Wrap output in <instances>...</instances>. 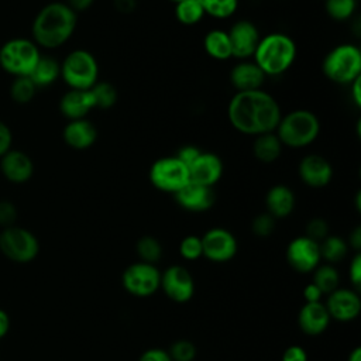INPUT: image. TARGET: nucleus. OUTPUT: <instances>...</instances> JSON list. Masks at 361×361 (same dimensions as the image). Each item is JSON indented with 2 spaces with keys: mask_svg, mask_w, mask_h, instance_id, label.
<instances>
[{
  "mask_svg": "<svg viewBox=\"0 0 361 361\" xmlns=\"http://www.w3.org/2000/svg\"><path fill=\"white\" fill-rule=\"evenodd\" d=\"M159 289H162L171 300L185 303L195 295V279L183 265L173 264L161 272Z\"/></svg>",
  "mask_w": 361,
  "mask_h": 361,
  "instance_id": "obj_12",
  "label": "nucleus"
},
{
  "mask_svg": "<svg viewBox=\"0 0 361 361\" xmlns=\"http://www.w3.org/2000/svg\"><path fill=\"white\" fill-rule=\"evenodd\" d=\"M320 248V257L324 259L327 264H337L343 261L348 252V244L344 238L338 235H331L329 234L326 238H323L319 243Z\"/></svg>",
  "mask_w": 361,
  "mask_h": 361,
  "instance_id": "obj_28",
  "label": "nucleus"
},
{
  "mask_svg": "<svg viewBox=\"0 0 361 361\" xmlns=\"http://www.w3.org/2000/svg\"><path fill=\"white\" fill-rule=\"evenodd\" d=\"M41 54L38 45L27 38H13L0 48V66L14 78L30 76Z\"/></svg>",
  "mask_w": 361,
  "mask_h": 361,
  "instance_id": "obj_7",
  "label": "nucleus"
},
{
  "mask_svg": "<svg viewBox=\"0 0 361 361\" xmlns=\"http://www.w3.org/2000/svg\"><path fill=\"white\" fill-rule=\"evenodd\" d=\"M175 17L183 25H195L204 18V11L197 0H182L175 4Z\"/></svg>",
  "mask_w": 361,
  "mask_h": 361,
  "instance_id": "obj_32",
  "label": "nucleus"
},
{
  "mask_svg": "<svg viewBox=\"0 0 361 361\" xmlns=\"http://www.w3.org/2000/svg\"><path fill=\"white\" fill-rule=\"evenodd\" d=\"M94 109L107 110L111 109L117 102V89L113 83L106 80H97L90 89H89Z\"/></svg>",
  "mask_w": 361,
  "mask_h": 361,
  "instance_id": "obj_29",
  "label": "nucleus"
},
{
  "mask_svg": "<svg viewBox=\"0 0 361 361\" xmlns=\"http://www.w3.org/2000/svg\"><path fill=\"white\" fill-rule=\"evenodd\" d=\"M179 254L189 261H195L202 257L203 250H202V238L199 235L190 234L182 238L179 244Z\"/></svg>",
  "mask_w": 361,
  "mask_h": 361,
  "instance_id": "obj_37",
  "label": "nucleus"
},
{
  "mask_svg": "<svg viewBox=\"0 0 361 361\" xmlns=\"http://www.w3.org/2000/svg\"><path fill=\"white\" fill-rule=\"evenodd\" d=\"M13 135L6 123L0 120V157H3L8 149H11Z\"/></svg>",
  "mask_w": 361,
  "mask_h": 361,
  "instance_id": "obj_45",
  "label": "nucleus"
},
{
  "mask_svg": "<svg viewBox=\"0 0 361 361\" xmlns=\"http://www.w3.org/2000/svg\"><path fill=\"white\" fill-rule=\"evenodd\" d=\"M8 329H10V319H8V314H7L3 309H0V338L7 334Z\"/></svg>",
  "mask_w": 361,
  "mask_h": 361,
  "instance_id": "obj_51",
  "label": "nucleus"
},
{
  "mask_svg": "<svg viewBox=\"0 0 361 361\" xmlns=\"http://www.w3.org/2000/svg\"><path fill=\"white\" fill-rule=\"evenodd\" d=\"M298 47L292 37L285 32H271L261 37L252 61L265 76H279L295 62Z\"/></svg>",
  "mask_w": 361,
  "mask_h": 361,
  "instance_id": "obj_3",
  "label": "nucleus"
},
{
  "mask_svg": "<svg viewBox=\"0 0 361 361\" xmlns=\"http://www.w3.org/2000/svg\"><path fill=\"white\" fill-rule=\"evenodd\" d=\"M148 178L155 189L172 195L190 182L189 168L175 155L162 157L154 161L149 168Z\"/></svg>",
  "mask_w": 361,
  "mask_h": 361,
  "instance_id": "obj_8",
  "label": "nucleus"
},
{
  "mask_svg": "<svg viewBox=\"0 0 361 361\" xmlns=\"http://www.w3.org/2000/svg\"><path fill=\"white\" fill-rule=\"evenodd\" d=\"M275 220L269 213H259L252 219L251 230L257 237L267 238L269 237L275 230Z\"/></svg>",
  "mask_w": 361,
  "mask_h": 361,
  "instance_id": "obj_38",
  "label": "nucleus"
},
{
  "mask_svg": "<svg viewBox=\"0 0 361 361\" xmlns=\"http://www.w3.org/2000/svg\"><path fill=\"white\" fill-rule=\"evenodd\" d=\"M298 173L300 180L313 189L327 186L333 179V166L327 158L319 154L305 155L299 165Z\"/></svg>",
  "mask_w": 361,
  "mask_h": 361,
  "instance_id": "obj_16",
  "label": "nucleus"
},
{
  "mask_svg": "<svg viewBox=\"0 0 361 361\" xmlns=\"http://www.w3.org/2000/svg\"><path fill=\"white\" fill-rule=\"evenodd\" d=\"M350 247L355 251V252H360L361 250V227L357 226L351 233H350V238H348V243Z\"/></svg>",
  "mask_w": 361,
  "mask_h": 361,
  "instance_id": "obj_49",
  "label": "nucleus"
},
{
  "mask_svg": "<svg viewBox=\"0 0 361 361\" xmlns=\"http://www.w3.org/2000/svg\"><path fill=\"white\" fill-rule=\"evenodd\" d=\"M62 137L65 144L71 148L87 149L97 140V128L92 121L86 118L69 120L68 124L63 127Z\"/></svg>",
  "mask_w": 361,
  "mask_h": 361,
  "instance_id": "obj_22",
  "label": "nucleus"
},
{
  "mask_svg": "<svg viewBox=\"0 0 361 361\" xmlns=\"http://www.w3.org/2000/svg\"><path fill=\"white\" fill-rule=\"evenodd\" d=\"M348 276H350L353 286L358 290L360 285H361V254L360 252H355V255L353 257V259L350 262Z\"/></svg>",
  "mask_w": 361,
  "mask_h": 361,
  "instance_id": "obj_41",
  "label": "nucleus"
},
{
  "mask_svg": "<svg viewBox=\"0 0 361 361\" xmlns=\"http://www.w3.org/2000/svg\"><path fill=\"white\" fill-rule=\"evenodd\" d=\"M267 76L254 61H240L230 71V83L237 92L262 89Z\"/></svg>",
  "mask_w": 361,
  "mask_h": 361,
  "instance_id": "obj_20",
  "label": "nucleus"
},
{
  "mask_svg": "<svg viewBox=\"0 0 361 361\" xmlns=\"http://www.w3.org/2000/svg\"><path fill=\"white\" fill-rule=\"evenodd\" d=\"M121 283L130 295L135 298H148L159 289L161 272L157 265L137 261L123 271Z\"/></svg>",
  "mask_w": 361,
  "mask_h": 361,
  "instance_id": "obj_10",
  "label": "nucleus"
},
{
  "mask_svg": "<svg viewBox=\"0 0 361 361\" xmlns=\"http://www.w3.org/2000/svg\"><path fill=\"white\" fill-rule=\"evenodd\" d=\"M65 3L76 13L79 11H85L87 8H90L94 3V0H65Z\"/></svg>",
  "mask_w": 361,
  "mask_h": 361,
  "instance_id": "obj_48",
  "label": "nucleus"
},
{
  "mask_svg": "<svg viewBox=\"0 0 361 361\" xmlns=\"http://www.w3.org/2000/svg\"><path fill=\"white\" fill-rule=\"evenodd\" d=\"M281 361H307V353L302 345L293 344L285 348Z\"/></svg>",
  "mask_w": 361,
  "mask_h": 361,
  "instance_id": "obj_42",
  "label": "nucleus"
},
{
  "mask_svg": "<svg viewBox=\"0 0 361 361\" xmlns=\"http://www.w3.org/2000/svg\"><path fill=\"white\" fill-rule=\"evenodd\" d=\"M61 78L69 89L89 90L99 80V63L87 49H73L61 63Z\"/></svg>",
  "mask_w": 361,
  "mask_h": 361,
  "instance_id": "obj_6",
  "label": "nucleus"
},
{
  "mask_svg": "<svg viewBox=\"0 0 361 361\" xmlns=\"http://www.w3.org/2000/svg\"><path fill=\"white\" fill-rule=\"evenodd\" d=\"M224 165L221 158L209 151H202L200 155L189 165L190 182L213 188L223 176Z\"/></svg>",
  "mask_w": 361,
  "mask_h": 361,
  "instance_id": "obj_17",
  "label": "nucleus"
},
{
  "mask_svg": "<svg viewBox=\"0 0 361 361\" xmlns=\"http://www.w3.org/2000/svg\"><path fill=\"white\" fill-rule=\"evenodd\" d=\"M173 197L182 209L193 213L206 212L216 202V193L213 188L203 186L195 182H189L188 185H185L179 192L173 195Z\"/></svg>",
  "mask_w": 361,
  "mask_h": 361,
  "instance_id": "obj_18",
  "label": "nucleus"
},
{
  "mask_svg": "<svg viewBox=\"0 0 361 361\" xmlns=\"http://www.w3.org/2000/svg\"><path fill=\"white\" fill-rule=\"evenodd\" d=\"M275 134L283 147L305 148L319 137L320 120L307 109H296L279 118Z\"/></svg>",
  "mask_w": 361,
  "mask_h": 361,
  "instance_id": "obj_4",
  "label": "nucleus"
},
{
  "mask_svg": "<svg viewBox=\"0 0 361 361\" xmlns=\"http://www.w3.org/2000/svg\"><path fill=\"white\" fill-rule=\"evenodd\" d=\"M113 6L117 11L128 14L137 8V0H113Z\"/></svg>",
  "mask_w": 361,
  "mask_h": 361,
  "instance_id": "obj_47",
  "label": "nucleus"
},
{
  "mask_svg": "<svg viewBox=\"0 0 361 361\" xmlns=\"http://www.w3.org/2000/svg\"><path fill=\"white\" fill-rule=\"evenodd\" d=\"M283 145L275 131L259 134L254 138L252 154L262 164H272L282 155Z\"/></svg>",
  "mask_w": 361,
  "mask_h": 361,
  "instance_id": "obj_25",
  "label": "nucleus"
},
{
  "mask_svg": "<svg viewBox=\"0 0 361 361\" xmlns=\"http://www.w3.org/2000/svg\"><path fill=\"white\" fill-rule=\"evenodd\" d=\"M324 306L330 319L345 323L358 317L361 312V298L357 289L337 288L327 295Z\"/></svg>",
  "mask_w": 361,
  "mask_h": 361,
  "instance_id": "obj_15",
  "label": "nucleus"
},
{
  "mask_svg": "<svg viewBox=\"0 0 361 361\" xmlns=\"http://www.w3.org/2000/svg\"><path fill=\"white\" fill-rule=\"evenodd\" d=\"M323 75L333 83L350 85L361 78V51L345 42L331 48L322 62Z\"/></svg>",
  "mask_w": 361,
  "mask_h": 361,
  "instance_id": "obj_5",
  "label": "nucleus"
},
{
  "mask_svg": "<svg viewBox=\"0 0 361 361\" xmlns=\"http://www.w3.org/2000/svg\"><path fill=\"white\" fill-rule=\"evenodd\" d=\"M296 204V197L293 190L282 183L274 185L268 189L265 195V207L267 213H269L274 219L288 217Z\"/></svg>",
  "mask_w": 361,
  "mask_h": 361,
  "instance_id": "obj_23",
  "label": "nucleus"
},
{
  "mask_svg": "<svg viewBox=\"0 0 361 361\" xmlns=\"http://www.w3.org/2000/svg\"><path fill=\"white\" fill-rule=\"evenodd\" d=\"M138 361H172L168 351L164 350V348H158V347H152V348H148L145 350Z\"/></svg>",
  "mask_w": 361,
  "mask_h": 361,
  "instance_id": "obj_44",
  "label": "nucleus"
},
{
  "mask_svg": "<svg viewBox=\"0 0 361 361\" xmlns=\"http://www.w3.org/2000/svg\"><path fill=\"white\" fill-rule=\"evenodd\" d=\"M322 290L313 283H307L303 289V299H305V303H313V302H322Z\"/></svg>",
  "mask_w": 361,
  "mask_h": 361,
  "instance_id": "obj_46",
  "label": "nucleus"
},
{
  "mask_svg": "<svg viewBox=\"0 0 361 361\" xmlns=\"http://www.w3.org/2000/svg\"><path fill=\"white\" fill-rule=\"evenodd\" d=\"M93 109L94 104L89 90L69 89L59 102V110L68 120L86 118Z\"/></svg>",
  "mask_w": 361,
  "mask_h": 361,
  "instance_id": "obj_24",
  "label": "nucleus"
},
{
  "mask_svg": "<svg viewBox=\"0 0 361 361\" xmlns=\"http://www.w3.org/2000/svg\"><path fill=\"white\" fill-rule=\"evenodd\" d=\"M206 16L223 20L231 17L238 7V0H197Z\"/></svg>",
  "mask_w": 361,
  "mask_h": 361,
  "instance_id": "obj_33",
  "label": "nucleus"
},
{
  "mask_svg": "<svg viewBox=\"0 0 361 361\" xmlns=\"http://www.w3.org/2000/svg\"><path fill=\"white\" fill-rule=\"evenodd\" d=\"M230 44H231V55L240 61H245L252 58L255 48L261 39V34L258 27L250 20H237L230 30L227 31Z\"/></svg>",
  "mask_w": 361,
  "mask_h": 361,
  "instance_id": "obj_14",
  "label": "nucleus"
},
{
  "mask_svg": "<svg viewBox=\"0 0 361 361\" xmlns=\"http://www.w3.org/2000/svg\"><path fill=\"white\" fill-rule=\"evenodd\" d=\"M0 169L6 179L14 183L27 182L34 173V164L31 158L18 149H8L0 157Z\"/></svg>",
  "mask_w": 361,
  "mask_h": 361,
  "instance_id": "obj_19",
  "label": "nucleus"
},
{
  "mask_svg": "<svg viewBox=\"0 0 361 361\" xmlns=\"http://www.w3.org/2000/svg\"><path fill=\"white\" fill-rule=\"evenodd\" d=\"M37 89L38 87L34 85L30 76H17L11 83L10 94L14 102L24 104L32 100Z\"/></svg>",
  "mask_w": 361,
  "mask_h": 361,
  "instance_id": "obj_35",
  "label": "nucleus"
},
{
  "mask_svg": "<svg viewBox=\"0 0 361 361\" xmlns=\"http://www.w3.org/2000/svg\"><path fill=\"white\" fill-rule=\"evenodd\" d=\"M200 152H202V149H199L196 145H183L182 148L178 149L175 157L178 159H180L189 168V165L200 155Z\"/></svg>",
  "mask_w": 361,
  "mask_h": 361,
  "instance_id": "obj_43",
  "label": "nucleus"
},
{
  "mask_svg": "<svg viewBox=\"0 0 361 361\" xmlns=\"http://www.w3.org/2000/svg\"><path fill=\"white\" fill-rule=\"evenodd\" d=\"M227 117L234 130L257 137L275 131L282 117L279 103L264 89L235 92L227 106Z\"/></svg>",
  "mask_w": 361,
  "mask_h": 361,
  "instance_id": "obj_1",
  "label": "nucleus"
},
{
  "mask_svg": "<svg viewBox=\"0 0 361 361\" xmlns=\"http://www.w3.org/2000/svg\"><path fill=\"white\" fill-rule=\"evenodd\" d=\"M171 1H173V3L176 4V3H179V1H182V0H171Z\"/></svg>",
  "mask_w": 361,
  "mask_h": 361,
  "instance_id": "obj_53",
  "label": "nucleus"
},
{
  "mask_svg": "<svg viewBox=\"0 0 361 361\" xmlns=\"http://www.w3.org/2000/svg\"><path fill=\"white\" fill-rule=\"evenodd\" d=\"M166 351L172 361H195L197 355L196 345L186 338L175 340Z\"/></svg>",
  "mask_w": 361,
  "mask_h": 361,
  "instance_id": "obj_36",
  "label": "nucleus"
},
{
  "mask_svg": "<svg viewBox=\"0 0 361 361\" xmlns=\"http://www.w3.org/2000/svg\"><path fill=\"white\" fill-rule=\"evenodd\" d=\"M286 261L296 272H313L322 261L319 243L306 235L293 238L286 247Z\"/></svg>",
  "mask_w": 361,
  "mask_h": 361,
  "instance_id": "obj_13",
  "label": "nucleus"
},
{
  "mask_svg": "<svg viewBox=\"0 0 361 361\" xmlns=\"http://www.w3.org/2000/svg\"><path fill=\"white\" fill-rule=\"evenodd\" d=\"M0 250L8 259L25 264L38 255L39 243L30 230L10 226L0 234Z\"/></svg>",
  "mask_w": 361,
  "mask_h": 361,
  "instance_id": "obj_9",
  "label": "nucleus"
},
{
  "mask_svg": "<svg viewBox=\"0 0 361 361\" xmlns=\"http://www.w3.org/2000/svg\"><path fill=\"white\" fill-rule=\"evenodd\" d=\"M203 257L212 262H227L237 254V240L234 234L223 227H213L207 230L202 237Z\"/></svg>",
  "mask_w": 361,
  "mask_h": 361,
  "instance_id": "obj_11",
  "label": "nucleus"
},
{
  "mask_svg": "<svg viewBox=\"0 0 361 361\" xmlns=\"http://www.w3.org/2000/svg\"><path fill=\"white\" fill-rule=\"evenodd\" d=\"M312 282L322 290L323 295H329L338 288L340 275H338L336 267L331 264L317 265L313 271Z\"/></svg>",
  "mask_w": 361,
  "mask_h": 361,
  "instance_id": "obj_30",
  "label": "nucleus"
},
{
  "mask_svg": "<svg viewBox=\"0 0 361 361\" xmlns=\"http://www.w3.org/2000/svg\"><path fill=\"white\" fill-rule=\"evenodd\" d=\"M76 24L78 13L65 1L48 3L32 21V41L42 48H58L72 37Z\"/></svg>",
  "mask_w": 361,
  "mask_h": 361,
  "instance_id": "obj_2",
  "label": "nucleus"
},
{
  "mask_svg": "<svg viewBox=\"0 0 361 361\" xmlns=\"http://www.w3.org/2000/svg\"><path fill=\"white\" fill-rule=\"evenodd\" d=\"M360 83H361V78L355 79L353 83H350V96L353 103L360 107L361 106V90H360Z\"/></svg>",
  "mask_w": 361,
  "mask_h": 361,
  "instance_id": "obj_50",
  "label": "nucleus"
},
{
  "mask_svg": "<svg viewBox=\"0 0 361 361\" xmlns=\"http://www.w3.org/2000/svg\"><path fill=\"white\" fill-rule=\"evenodd\" d=\"M347 361H361V347H355L348 354Z\"/></svg>",
  "mask_w": 361,
  "mask_h": 361,
  "instance_id": "obj_52",
  "label": "nucleus"
},
{
  "mask_svg": "<svg viewBox=\"0 0 361 361\" xmlns=\"http://www.w3.org/2000/svg\"><path fill=\"white\" fill-rule=\"evenodd\" d=\"M330 320L323 302L305 303L298 313V326L307 336L322 334L329 327Z\"/></svg>",
  "mask_w": 361,
  "mask_h": 361,
  "instance_id": "obj_21",
  "label": "nucleus"
},
{
  "mask_svg": "<svg viewBox=\"0 0 361 361\" xmlns=\"http://www.w3.org/2000/svg\"><path fill=\"white\" fill-rule=\"evenodd\" d=\"M61 76V63L52 56L41 55L32 72L30 73L31 80L37 87H47L52 85Z\"/></svg>",
  "mask_w": 361,
  "mask_h": 361,
  "instance_id": "obj_27",
  "label": "nucleus"
},
{
  "mask_svg": "<svg viewBox=\"0 0 361 361\" xmlns=\"http://www.w3.org/2000/svg\"><path fill=\"white\" fill-rule=\"evenodd\" d=\"M203 48L206 54L217 61H226L233 58L231 44L227 31L224 30H210L203 38Z\"/></svg>",
  "mask_w": 361,
  "mask_h": 361,
  "instance_id": "obj_26",
  "label": "nucleus"
},
{
  "mask_svg": "<svg viewBox=\"0 0 361 361\" xmlns=\"http://www.w3.org/2000/svg\"><path fill=\"white\" fill-rule=\"evenodd\" d=\"M358 0H324V8L330 18L336 21L350 20L357 10Z\"/></svg>",
  "mask_w": 361,
  "mask_h": 361,
  "instance_id": "obj_34",
  "label": "nucleus"
},
{
  "mask_svg": "<svg viewBox=\"0 0 361 361\" xmlns=\"http://www.w3.org/2000/svg\"><path fill=\"white\" fill-rule=\"evenodd\" d=\"M135 252L140 261L157 265V262L162 258V244L154 235H142L135 243Z\"/></svg>",
  "mask_w": 361,
  "mask_h": 361,
  "instance_id": "obj_31",
  "label": "nucleus"
},
{
  "mask_svg": "<svg viewBox=\"0 0 361 361\" xmlns=\"http://www.w3.org/2000/svg\"><path fill=\"white\" fill-rule=\"evenodd\" d=\"M305 235L320 243L323 238L329 235V223L322 217H313L306 224Z\"/></svg>",
  "mask_w": 361,
  "mask_h": 361,
  "instance_id": "obj_39",
  "label": "nucleus"
},
{
  "mask_svg": "<svg viewBox=\"0 0 361 361\" xmlns=\"http://www.w3.org/2000/svg\"><path fill=\"white\" fill-rule=\"evenodd\" d=\"M17 217L16 206L8 200H0V224L6 227L13 226Z\"/></svg>",
  "mask_w": 361,
  "mask_h": 361,
  "instance_id": "obj_40",
  "label": "nucleus"
}]
</instances>
